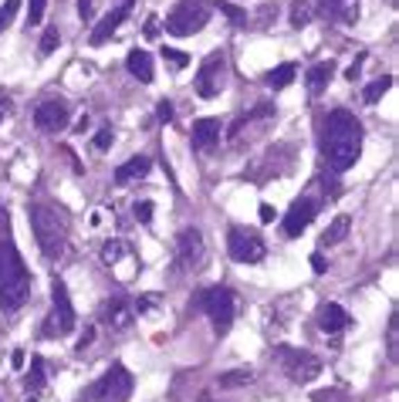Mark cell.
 <instances>
[{
  "instance_id": "cell-18",
  "label": "cell",
  "mask_w": 399,
  "mask_h": 402,
  "mask_svg": "<svg viewBox=\"0 0 399 402\" xmlns=\"http://www.w3.org/2000/svg\"><path fill=\"white\" fill-rule=\"evenodd\" d=\"M135 318L133 304L126 301V298H112V301L105 304V325L112 328V331H122V328H129Z\"/></svg>"
},
{
  "instance_id": "cell-13",
  "label": "cell",
  "mask_w": 399,
  "mask_h": 402,
  "mask_svg": "<svg viewBox=\"0 0 399 402\" xmlns=\"http://www.w3.org/2000/svg\"><path fill=\"white\" fill-rule=\"evenodd\" d=\"M319 217V203L312 196H298L288 206V217H285V237H301V230Z\"/></svg>"
},
{
  "instance_id": "cell-1",
  "label": "cell",
  "mask_w": 399,
  "mask_h": 402,
  "mask_svg": "<svg viewBox=\"0 0 399 402\" xmlns=\"http://www.w3.org/2000/svg\"><path fill=\"white\" fill-rule=\"evenodd\" d=\"M27 294H31V271L24 267V257L14 244L10 217L0 206V308L17 311V308H24Z\"/></svg>"
},
{
  "instance_id": "cell-22",
  "label": "cell",
  "mask_w": 399,
  "mask_h": 402,
  "mask_svg": "<svg viewBox=\"0 0 399 402\" xmlns=\"http://www.w3.org/2000/svg\"><path fill=\"white\" fill-rule=\"evenodd\" d=\"M348 226H352V220H348L346 213H342V217H335V220H332V226L321 233V244H325V247H332V244H342V240L348 237Z\"/></svg>"
},
{
  "instance_id": "cell-36",
  "label": "cell",
  "mask_w": 399,
  "mask_h": 402,
  "mask_svg": "<svg viewBox=\"0 0 399 402\" xmlns=\"http://www.w3.org/2000/svg\"><path fill=\"white\" fill-rule=\"evenodd\" d=\"M220 10H223V14H227V17H230L234 24H244V10H237V7H230V3H223V0H220Z\"/></svg>"
},
{
  "instance_id": "cell-41",
  "label": "cell",
  "mask_w": 399,
  "mask_h": 402,
  "mask_svg": "<svg viewBox=\"0 0 399 402\" xmlns=\"http://www.w3.org/2000/svg\"><path fill=\"white\" fill-rule=\"evenodd\" d=\"M362 61H366V58H359V61H355V65H352V68L346 72L348 81H355V78H359V72H362Z\"/></svg>"
},
{
  "instance_id": "cell-37",
  "label": "cell",
  "mask_w": 399,
  "mask_h": 402,
  "mask_svg": "<svg viewBox=\"0 0 399 402\" xmlns=\"http://www.w3.org/2000/svg\"><path fill=\"white\" fill-rule=\"evenodd\" d=\"M153 304H160V298H156V294H146V298H139L133 308L135 311H146V308H153Z\"/></svg>"
},
{
  "instance_id": "cell-26",
  "label": "cell",
  "mask_w": 399,
  "mask_h": 402,
  "mask_svg": "<svg viewBox=\"0 0 399 402\" xmlns=\"http://www.w3.org/2000/svg\"><path fill=\"white\" fill-rule=\"evenodd\" d=\"M254 378L251 369H234V372H223L220 376V389H237V385H247Z\"/></svg>"
},
{
  "instance_id": "cell-4",
  "label": "cell",
  "mask_w": 399,
  "mask_h": 402,
  "mask_svg": "<svg viewBox=\"0 0 399 402\" xmlns=\"http://www.w3.org/2000/svg\"><path fill=\"white\" fill-rule=\"evenodd\" d=\"M189 308H196V311H203L207 318H210V325L217 335H227L230 325H234V315H237V301H234V291H227V287H207V291H200Z\"/></svg>"
},
{
  "instance_id": "cell-21",
  "label": "cell",
  "mask_w": 399,
  "mask_h": 402,
  "mask_svg": "<svg viewBox=\"0 0 399 402\" xmlns=\"http://www.w3.org/2000/svg\"><path fill=\"white\" fill-rule=\"evenodd\" d=\"M332 75H335V65H332V61H319L315 68H308V88H312V95H321V92L328 88Z\"/></svg>"
},
{
  "instance_id": "cell-24",
  "label": "cell",
  "mask_w": 399,
  "mask_h": 402,
  "mask_svg": "<svg viewBox=\"0 0 399 402\" xmlns=\"http://www.w3.org/2000/svg\"><path fill=\"white\" fill-rule=\"evenodd\" d=\"M44 382H48V372H44V358H31V372H27L24 378V389L27 392H41L44 389Z\"/></svg>"
},
{
  "instance_id": "cell-8",
  "label": "cell",
  "mask_w": 399,
  "mask_h": 402,
  "mask_svg": "<svg viewBox=\"0 0 399 402\" xmlns=\"http://www.w3.org/2000/svg\"><path fill=\"white\" fill-rule=\"evenodd\" d=\"M44 331H75V304H71V294H68V284L61 277L51 280V321Z\"/></svg>"
},
{
  "instance_id": "cell-45",
  "label": "cell",
  "mask_w": 399,
  "mask_h": 402,
  "mask_svg": "<svg viewBox=\"0 0 399 402\" xmlns=\"http://www.w3.org/2000/svg\"><path fill=\"white\" fill-rule=\"evenodd\" d=\"M7 112H10V101L0 99V122H3V115H7Z\"/></svg>"
},
{
  "instance_id": "cell-39",
  "label": "cell",
  "mask_w": 399,
  "mask_h": 402,
  "mask_svg": "<svg viewBox=\"0 0 399 402\" xmlns=\"http://www.w3.org/2000/svg\"><path fill=\"white\" fill-rule=\"evenodd\" d=\"M78 17L81 21H92V0H78Z\"/></svg>"
},
{
  "instance_id": "cell-16",
  "label": "cell",
  "mask_w": 399,
  "mask_h": 402,
  "mask_svg": "<svg viewBox=\"0 0 399 402\" xmlns=\"http://www.w3.org/2000/svg\"><path fill=\"white\" fill-rule=\"evenodd\" d=\"M352 325V318H348V311L342 308V304L328 301L319 308V328L325 331V335H339V331H346V328Z\"/></svg>"
},
{
  "instance_id": "cell-27",
  "label": "cell",
  "mask_w": 399,
  "mask_h": 402,
  "mask_svg": "<svg viewBox=\"0 0 399 402\" xmlns=\"http://www.w3.org/2000/svg\"><path fill=\"white\" fill-rule=\"evenodd\" d=\"M312 21V7L308 0H291V27H305Z\"/></svg>"
},
{
  "instance_id": "cell-43",
  "label": "cell",
  "mask_w": 399,
  "mask_h": 402,
  "mask_svg": "<svg viewBox=\"0 0 399 402\" xmlns=\"http://www.w3.org/2000/svg\"><path fill=\"white\" fill-rule=\"evenodd\" d=\"M10 362H14V369H24V352H21V349H14Z\"/></svg>"
},
{
  "instance_id": "cell-6",
  "label": "cell",
  "mask_w": 399,
  "mask_h": 402,
  "mask_svg": "<svg viewBox=\"0 0 399 402\" xmlns=\"http://www.w3.org/2000/svg\"><path fill=\"white\" fill-rule=\"evenodd\" d=\"M133 389H135L133 372H129L122 362H115V365H112L99 382H92V389H88V402H129Z\"/></svg>"
},
{
  "instance_id": "cell-5",
  "label": "cell",
  "mask_w": 399,
  "mask_h": 402,
  "mask_svg": "<svg viewBox=\"0 0 399 402\" xmlns=\"http://www.w3.org/2000/svg\"><path fill=\"white\" fill-rule=\"evenodd\" d=\"M210 24V3L207 0H180L169 14H166V31L176 37H189L196 31Z\"/></svg>"
},
{
  "instance_id": "cell-46",
  "label": "cell",
  "mask_w": 399,
  "mask_h": 402,
  "mask_svg": "<svg viewBox=\"0 0 399 402\" xmlns=\"http://www.w3.org/2000/svg\"><path fill=\"white\" fill-rule=\"evenodd\" d=\"M196 402H217V399H213L210 392H203V396H200V399H196Z\"/></svg>"
},
{
  "instance_id": "cell-42",
  "label": "cell",
  "mask_w": 399,
  "mask_h": 402,
  "mask_svg": "<svg viewBox=\"0 0 399 402\" xmlns=\"http://www.w3.org/2000/svg\"><path fill=\"white\" fill-rule=\"evenodd\" d=\"M312 267H315V274H325V257L321 253H312Z\"/></svg>"
},
{
  "instance_id": "cell-33",
  "label": "cell",
  "mask_w": 399,
  "mask_h": 402,
  "mask_svg": "<svg viewBox=\"0 0 399 402\" xmlns=\"http://www.w3.org/2000/svg\"><path fill=\"white\" fill-rule=\"evenodd\" d=\"M133 213H135L139 224H153V200H139L133 206Z\"/></svg>"
},
{
  "instance_id": "cell-47",
  "label": "cell",
  "mask_w": 399,
  "mask_h": 402,
  "mask_svg": "<svg viewBox=\"0 0 399 402\" xmlns=\"http://www.w3.org/2000/svg\"><path fill=\"white\" fill-rule=\"evenodd\" d=\"M24 402H37V396H27V399Z\"/></svg>"
},
{
  "instance_id": "cell-11",
  "label": "cell",
  "mask_w": 399,
  "mask_h": 402,
  "mask_svg": "<svg viewBox=\"0 0 399 402\" xmlns=\"http://www.w3.org/2000/svg\"><path fill=\"white\" fill-rule=\"evenodd\" d=\"M68 119H71V108H68V101L61 99H48L34 108V126L41 132H48V135H58L61 128L68 126Z\"/></svg>"
},
{
  "instance_id": "cell-17",
  "label": "cell",
  "mask_w": 399,
  "mask_h": 402,
  "mask_svg": "<svg viewBox=\"0 0 399 402\" xmlns=\"http://www.w3.org/2000/svg\"><path fill=\"white\" fill-rule=\"evenodd\" d=\"M217 142H220V119H200V122H193V146L203 152L217 149Z\"/></svg>"
},
{
  "instance_id": "cell-31",
  "label": "cell",
  "mask_w": 399,
  "mask_h": 402,
  "mask_svg": "<svg viewBox=\"0 0 399 402\" xmlns=\"http://www.w3.org/2000/svg\"><path fill=\"white\" fill-rule=\"evenodd\" d=\"M44 7H48V0H31V10H27V27H37V24H41V17H44Z\"/></svg>"
},
{
  "instance_id": "cell-44",
  "label": "cell",
  "mask_w": 399,
  "mask_h": 402,
  "mask_svg": "<svg viewBox=\"0 0 399 402\" xmlns=\"http://www.w3.org/2000/svg\"><path fill=\"white\" fill-rule=\"evenodd\" d=\"M261 220H264V224H271V220H274V210H271V206H261Z\"/></svg>"
},
{
  "instance_id": "cell-12",
  "label": "cell",
  "mask_w": 399,
  "mask_h": 402,
  "mask_svg": "<svg viewBox=\"0 0 399 402\" xmlns=\"http://www.w3.org/2000/svg\"><path fill=\"white\" fill-rule=\"evenodd\" d=\"M203 253H207V247H203V233L193 230V226H187V230L176 237V257H180V267H183V271H196V267L203 264Z\"/></svg>"
},
{
  "instance_id": "cell-3",
  "label": "cell",
  "mask_w": 399,
  "mask_h": 402,
  "mask_svg": "<svg viewBox=\"0 0 399 402\" xmlns=\"http://www.w3.org/2000/svg\"><path fill=\"white\" fill-rule=\"evenodd\" d=\"M31 213V226H34V237H37V247L48 260H58L61 253L68 251V226L58 217V210H51L48 203H31L27 206Z\"/></svg>"
},
{
  "instance_id": "cell-30",
  "label": "cell",
  "mask_w": 399,
  "mask_h": 402,
  "mask_svg": "<svg viewBox=\"0 0 399 402\" xmlns=\"http://www.w3.org/2000/svg\"><path fill=\"white\" fill-rule=\"evenodd\" d=\"M122 253H126V244H122V240H108L105 247H102V260H105V264H115Z\"/></svg>"
},
{
  "instance_id": "cell-35",
  "label": "cell",
  "mask_w": 399,
  "mask_h": 402,
  "mask_svg": "<svg viewBox=\"0 0 399 402\" xmlns=\"http://www.w3.org/2000/svg\"><path fill=\"white\" fill-rule=\"evenodd\" d=\"M108 146H112V128H102V132H99V135H95V149L99 152H108Z\"/></svg>"
},
{
  "instance_id": "cell-23",
  "label": "cell",
  "mask_w": 399,
  "mask_h": 402,
  "mask_svg": "<svg viewBox=\"0 0 399 402\" xmlns=\"http://www.w3.org/2000/svg\"><path fill=\"white\" fill-rule=\"evenodd\" d=\"M294 75H298V68L294 65H278L274 72H267V88H274V92H281V88H288L294 81Z\"/></svg>"
},
{
  "instance_id": "cell-14",
  "label": "cell",
  "mask_w": 399,
  "mask_h": 402,
  "mask_svg": "<svg viewBox=\"0 0 399 402\" xmlns=\"http://www.w3.org/2000/svg\"><path fill=\"white\" fill-rule=\"evenodd\" d=\"M133 3H135V0H122V3H119L115 10H108L105 17H102V24H95V31H92V37H88V44H92V48H102V44H105L108 37H112V34H115L119 27L126 24V17H129Z\"/></svg>"
},
{
  "instance_id": "cell-20",
  "label": "cell",
  "mask_w": 399,
  "mask_h": 402,
  "mask_svg": "<svg viewBox=\"0 0 399 402\" xmlns=\"http://www.w3.org/2000/svg\"><path fill=\"white\" fill-rule=\"evenodd\" d=\"M149 169H153L149 156H133L129 162H122V166L115 169V183H119V186H126V183H133V179H142Z\"/></svg>"
},
{
  "instance_id": "cell-9",
  "label": "cell",
  "mask_w": 399,
  "mask_h": 402,
  "mask_svg": "<svg viewBox=\"0 0 399 402\" xmlns=\"http://www.w3.org/2000/svg\"><path fill=\"white\" fill-rule=\"evenodd\" d=\"M223 81H227V58H223V51H213L196 72V95L200 99H217Z\"/></svg>"
},
{
  "instance_id": "cell-7",
  "label": "cell",
  "mask_w": 399,
  "mask_h": 402,
  "mask_svg": "<svg viewBox=\"0 0 399 402\" xmlns=\"http://www.w3.org/2000/svg\"><path fill=\"white\" fill-rule=\"evenodd\" d=\"M274 355H278L281 369L288 372V378L298 382V385H305V382H312V378L321 376V358L319 355L301 352V349H285V345H278Z\"/></svg>"
},
{
  "instance_id": "cell-2",
  "label": "cell",
  "mask_w": 399,
  "mask_h": 402,
  "mask_svg": "<svg viewBox=\"0 0 399 402\" xmlns=\"http://www.w3.org/2000/svg\"><path fill=\"white\" fill-rule=\"evenodd\" d=\"M321 152L335 173H346L355 166V159L362 152V122L348 108L328 112V119L321 126Z\"/></svg>"
},
{
  "instance_id": "cell-29",
  "label": "cell",
  "mask_w": 399,
  "mask_h": 402,
  "mask_svg": "<svg viewBox=\"0 0 399 402\" xmlns=\"http://www.w3.org/2000/svg\"><path fill=\"white\" fill-rule=\"evenodd\" d=\"M312 402H352V396L342 389H319V392H312Z\"/></svg>"
},
{
  "instance_id": "cell-10",
  "label": "cell",
  "mask_w": 399,
  "mask_h": 402,
  "mask_svg": "<svg viewBox=\"0 0 399 402\" xmlns=\"http://www.w3.org/2000/svg\"><path fill=\"white\" fill-rule=\"evenodd\" d=\"M227 251H230V257H234L237 264H261V260L267 257L264 240H261L257 233L240 230V226L230 230V237H227Z\"/></svg>"
},
{
  "instance_id": "cell-40",
  "label": "cell",
  "mask_w": 399,
  "mask_h": 402,
  "mask_svg": "<svg viewBox=\"0 0 399 402\" xmlns=\"http://www.w3.org/2000/svg\"><path fill=\"white\" fill-rule=\"evenodd\" d=\"M92 342H95V328H85V338L78 342V352H85V349L92 345Z\"/></svg>"
},
{
  "instance_id": "cell-15",
  "label": "cell",
  "mask_w": 399,
  "mask_h": 402,
  "mask_svg": "<svg viewBox=\"0 0 399 402\" xmlns=\"http://www.w3.org/2000/svg\"><path fill=\"white\" fill-rule=\"evenodd\" d=\"M319 17L325 21H342V24H355L359 17V0H319Z\"/></svg>"
},
{
  "instance_id": "cell-25",
  "label": "cell",
  "mask_w": 399,
  "mask_h": 402,
  "mask_svg": "<svg viewBox=\"0 0 399 402\" xmlns=\"http://www.w3.org/2000/svg\"><path fill=\"white\" fill-rule=\"evenodd\" d=\"M389 88H393V75H382V78H375L373 85L366 88V95H362V99H366V105H375V101L382 99Z\"/></svg>"
},
{
  "instance_id": "cell-34",
  "label": "cell",
  "mask_w": 399,
  "mask_h": 402,
  "mask_svg": "<svg viewBox=\"0 0 399 402\" xmlns=\"http://www.w3.org/2000/svg\"><path fill=\"white\" fill-rule=\"evenodd\" d=\"M162 58H166V61H173L176 68H187V65H189V54H183V51H176V48H162Z\"/></svg>"
},
{
  "instance_id": "cell-28",
  "label": "cell",
  "mask_w": 399,
  "mask_h": 402,
  "mask_svg": "<svg viewBox=\"0 0 399 402\" xmlns=\"http://www.w3.org/2000/svg\"><path fill=\"white\" fill-rule=\"evenodd\" d=\"M17 10H21V0H3V3H0V34L14 24V14H17Z\"/></svg>"
},
{
  "instance_id": "cell-38",
  "label": "cell",
  "mask_w": 399,
  "mask_h": 402,
  "mask_svg": "<svg viewBox=\"0 0 399 402\" xmlns=\"http://www.w3.org/2000/svg\"><path fill=\"white\" fill-rule=\"evenodd\" d=\"M156 115H160L162 122H173V105H169V101H160V108H156Z\"/></svg>"
},
{
  "instance_id": "cell-19",
  "label": "cell",
  "mask_w": 399,
  "mask_h": 402,
  "mask_svg": "<svg viewBox=\"0 0 399 402\" xmlns=\"http://www.w3.org/2000/svg\"><path fill=\"white\" fill-rule=\"evenodd\" d=\"M126 68H129V75L139 78L142 85H149V81H153V54L142 48H133L129 58H126Z\"/></svg>"
},
{
  "instance_id": "cell-32",
  "label": "cell",
  "mask_w": 399,
  "mask_h": 402,
  "mask_svg": "<svg viewBox=\"0 0 399 402\" xmlns=\"http://www.w3.org/2000/svg\"><path fill=\"white\" fill-rule=\"evenodd\" d=\"M58 44H61V34H58V27H48V31H44V37H41V54H51Z\"/></svg>"
}]
</instances>
